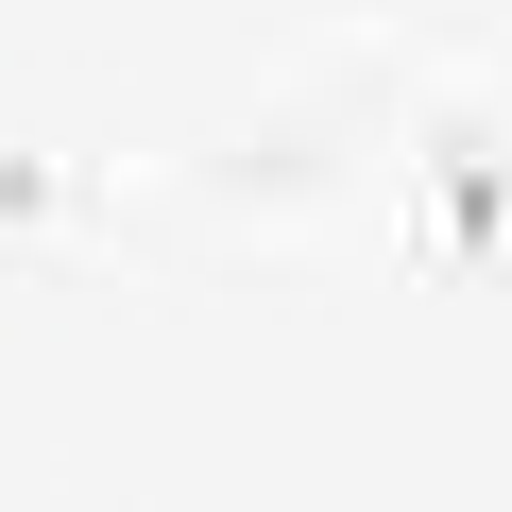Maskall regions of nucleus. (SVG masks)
Segmentation results:
<instances>
[]
</instances>
